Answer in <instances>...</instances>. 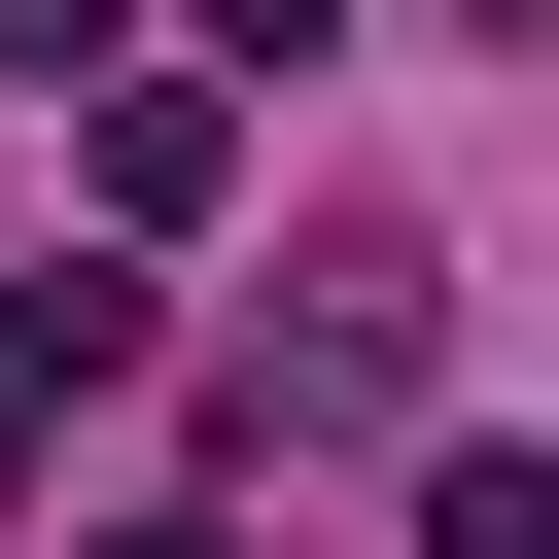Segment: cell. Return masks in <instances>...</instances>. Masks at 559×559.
<instances>
[{
    "label": "cell",
    "mask_w": 559,
    "mask_h": 559,
    "mask_svg": "<svg viewBox=\"0 0 559 559\" xmlns=\"http://www.w3.org/2000/svg\"><path fill=\"white\" fill-rule=\"evenodd\" d=\"M454 384V245L419 210H314V280H280V349H245V419L314 454V419H419Z\"/></svg>",
    "instance_id": "6da1fadb"
},
{
    "label": "cell",
    "mask_w": 559,
    "mask_h": 559,
    "mask_svg": "<svg viewBox=\"0 0 559 559\" xmlns=\"http://www.w3.org/2000/svg\"><path fill=\"white\" fill-rule=\"evenodd\" d=\"M70 210H105V245H210V210H245V70H210V35H105V70H70Z\"/></svg>",
    "instance_id": "7a4b0ae2"
},
{
    "label": "cell",
    "mask_w": 559,
    "mask_h": 559,
    "mask_svg": "<svg viewBox=\"0 0 559 559\" xmlns=\"http://www.w3.org/2000/svg\"><path fill=\"white\" fill-rule=\"evenodd\" d=\"M140 280H175V245H70V280H0V384H35V419H70V384H140Z\"/></svg>",
    "instance_id": "3957f363"
},
{
    "label": "cell",
    "mask_w": 559,
    "mask_h": 559,
    "mask_svg": "<svg viewBox=\"0 0 559 559\" xmlns=\"http://www.w3.org/2000/svg\"><path fill=\"white\" fill-rule=\"evenodd\" d=\"M419 559H559V489L524 454H419Z\"/></svg>",
    "instance_id": "277c9868"
},
{
    "label": "cell",
    "mask_w": 559,
    "mask_h": 559,
    "mask_svg": "<svg viewBox=\"0 0 559 559\" xmlns=\"http://www.w3.org/2000/svg\"><path fill=\"white\" fill-rule=\"evenodd\" d=\"M175 35H210V70H314V35H384V0H175Z\"/></svg>",
    "instance_id": "5b68a950"
},
{
    "label": "cell",
    "mask_w": 559,
    "mask_h": 559,
    "mask_svg": "<svg viewBox=\"0 0 559 559\" xmlns=\"http://www.w3.org/2000/svg\"><path fill=\"white\" fill-rule=\"evenodd\" d=\"M105 35H140V0H0V70H105Z\"/></svg>",
    "instance_id": "8992f818"
},
{
    "label": "cell",
    "mask_w": 559,
    "mask_h": 559,
    "mask_svg": "<svg viewBox=\"0 0 559 559\" xmlns=\"http://www.w3.org/2000/svg\"><path fill=\"white\" fill-rule=\"evenodd\" d=\"M70 559H245V524H210V489H140V524H70Z\"/></svg>",
    "instance_id": "52a82bcc"
},
{
    "label": "cell",
    "mask_w": 559,
    "mask_h": 559,
    "mask_svg": "<svg viewBox=\"0 0 559 559\" xmlns=\"http://www.w3.org/2000/svg\"><path fill=\"white\" fill-rule=\"evenodd\" d=\"M419 35H524V0H419Z\"/></svg>",
    "instance_id": "ba28073f"
}]
</instances>
